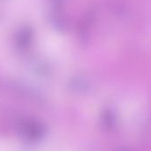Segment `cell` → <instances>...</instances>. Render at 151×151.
I'll return each instance as SVG.
<instances>
[{"label":"cell","mask_w":151,"mask_h":151,"mask_svg":"<svg viewBox=\"0 0 151 151\" xmlns=\"http://www.w3.org/2000/svg\"><path fill=\"white\" fill-rule=\"evenodd\" d=\"M71 87H73L74 90H76L78 92H83L88 88V84L85 79H83L81 77H76L72 80Z\"/></svg>","instance_id":"3"},{"label":"cell","mask_w":151,"mask_h":151,"mask_svg":"<svg viewBox=\"0 0 151 151\" xmlns=\"http://www.w3.org/2000/svg\"><path fill=\"white\" fill-rule=\"evenodd\" d=\"M118 151H130L129 150H125V149H122V150H118Z\"/></svg>","instance_id":"4"},{"label":"cell","mask_w":151,"mask_h":151,"mask_svg":"<svg viewBox=\"0 0 151 151\" xmlns=\"http://www.w3.org/2000/svg\"><path fill=\"white\" fill-rule=\"evenodd\" d=\"M17 130L19 135L28 142H38L46 134V128L43 124L31 118L19 120Z\"/></svg>","instance_id":"1"},{"label":"cell","mask_w":151,"mask_h":151,"mask_svg":"<svg viewBox=\"0 0 151 151\" xmlns=\"http://www.w3.org/2000/svg\"><path fill=\"white\" fill-rule=\"evenodd\" d=\"M103 125H104L105 128L107 129H111L115 125V116L111 110H107L104 113L103 115Z\"/></svg>","instance_id":"2"}]
</instances>
